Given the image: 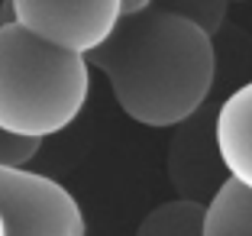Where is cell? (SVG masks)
<instances>
[{"label": "cell", "mask_w": 252, "mask_h": 236, "mask_svg": "<svg viewBox=\"0 0 252 236\" xmlns=\"http://www.w3.org/2000/svg\"><path fill=\"white\" fill-rule=\"evenodd\" d=\"M214 126H217V113L207 117V113L200 110L188 123H181L178 133L171 136L168 178H171V185L178 188V198L210 204V198L226 181L220 152H217Z\"/></svg>", "instance_id": "obj_5"}, {"label": "cell", "mask_w": 252, "mask_h": 236, "mask_svg": "<svg viewBox=\"0 0 252 236\" xmlns=\"http://www.w3.org/2000/svg\"><path fill=\"white\" fill-rule=\"evenodd\" d=\"M88 59L39 42L23 26H0V130L49 139L81 117L91 91Z\"/></svg>", "instance_id": "obj_2"}, {"label": "cell", "mask_w": 252, "mask_h": 236, "mask_svg": "<svg viewBox=\"0 0 252 236\" xmlns=\"http://www.w3.org/2000/svg\"><path fill=\"white\" fill-rule=\"evenodd\" d=\"M0 236H3V227H0Z\"/></svg>", "instance_id": "obj_11"}, {"label": "cell", "mask_w": 252, "mask_h": 236, "mask_svg": "<svg viewBox=\"0 0 252 236\" xmlns=\"http://www.w3.org/2000/svg\"><path fill=\"white\" fill-rule=\"evenodd\" d=\"M171 13L185 16L188 23H194L200 33H207L210 39L223 30V23H226V13L230 7L223 3V0H185V3H165Z\"/></svg>", "instance_id": "obj_9"}, {"label": "cell", "mask_w": 252, "mask_h": 236, "mask_svg": "<svg viewBox=\"0 0 252 236\" xmlns=\"http://www.w3.org/2000/svg\"><path fill=\"white\" fill-rule=\"evenodd\" d=\"M214 136L226 178L252 194V81L236 88L217 107Z\"/></svg>", "instance_id": "obj_6"}, {"label": "cell", "mask_w": 252, "mask_h": 236, "mask_svg": "<svg viewBox=\"0 0 252 236\" xmlns=\"http://www.w3.org/2000/svg\"><path fill=\"white\" fill-rule=\"evenodd\" d=\"M42 139H26L0 130V169H26L36 159Z\"/></svg>", "instance_id": "obj_10"}, {"label": "cell", "mask_w": 252, "mask_h": 236, "mask_svg": "<svg viewBox=\"0 0 252 236\" xmlns=\"http://www.w3.org/2000/svg\"><path fill=\"white\" fill-rule=\"evenodd\" d=\"M0 227L3 236H84V214L55 178L0 169Z\"/></svg>", "instance_id": "obj_3"}, {"label": "cell", "mask_w": 252, "mask_h": 236, "mask_svg": "<svg viewBox=\"0 0 252 236\" xmlns=\"http://www.w3.org/2000/svg\"><path fill=\"white\" fill-rule=\"evenodd\" d=\"M16 26L59 52L91 59L120 23V0H13Z\"/></svg>", "instance_id": "obj_4"}, {"label": "cell", "mask_w": 252, "mask_h": 236, "mask_svg": "<svg viewBox=\"0 0 252 236\" xmlns=\"http://www.w3.org/2000/svg\"><path fill=\"white\" fill-rule=\"evenodd\" d=\"M107 78L117 107L152 130L181 126L204 110L217 78L214 39L165 3L120 16L113 36L88 59Z\"/></svg>", "instance_id": "obj_1"}, {"label": "cell", "mask_w": 252, "mask_h": 236, "mask_svg": "<svg viewBox=\"0 0 252 236\" xmlns=\"http://www.w3.org/2000/svg\"><path fill=\"white\" fill-rule=\"evenodd\" d=\"M204 236H252V194L226 178L210 198Z\"/></svg>", "instance_id": "obj_7"}, {"label": "cell", "mask_w": 252, "mask_h": 236, "mask_svg": "<svg viewBox=\"0 0 252 236\" xmlns=\"http://www.w3.org/2000/svg\"><path fill=\"white\" fill-rule=\"evenodd\" d=\"M204 217H207V204L175 198L152 207L142 217L136 236H204Z\"/></svg>", "instance_id": "obj_8"}]
</instances>
